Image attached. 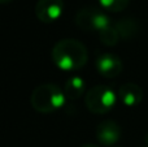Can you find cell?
Masks as SVG:
<instances>
[{"mask_svg": "<svg viewBox=\"0 0 148 147\" xmlns=\"http://www.w3.org/2000/svg\"><path fill=\"white\" fill-rule=\"evenodd\" d=\"M117 96L112 87L107 85H96L84 95V104L91 113L103 115L116 106Z\"/></svg>", "mask_w": 148, "mask_h": 147, "instance_id": "cell-3", "label": "cell"}, {"mask_svg": "<svg viewBox=\"0 0 148 147\" xmlns=\"http://www.w3.org/2000/svg\"><path fill=\"white\" fill-rule=\"evenodd\" d=\"M81 147H99L96 145H92V143H86V145H82Z\"/></svg>", "mask_w": 148, "mask_h": 147, "instance_id": "cell-13", "label": "cell"}, {"mask_svg": "<svg viewBox=\"0 0 148 147\" xmlns=\"http://www.w3.org/2000/svg\"><path fill=\"white\" fill-rule=\"evenodd\" d=\"M64 12V0H38L35 16L40 22L52 23L61 17Z\"/></svg>", "mask_w": 148, "mask_h": 147, "instance_id": "cell-5", "label": "cell"}, {"mask_svg": "<svg viewBox=\"0 0 148 147\" xmlns=\"http://www.w3.org/2000/svg\"><path fill=\"white\" fill-rule=\"evenodd\" d=\"M129 3H130V0H99L101 9L112 13H118L125 10L129 7Z\"/></svg>", "mask_w": 148, "mask_h": 147, "instance_id": "cell-12", "label": "cell"}, {"mask_svg": "<svg viewBox=\"0 0 148 147\" xmlns=\"http://www.w3.org/2000/svg\"><path fill=\"white\" fill-rule=\"evenodd\" d=\"M75 25L84 31L96 30L97 33L103 29L108 27L110 23V18L103 12V9L97 7H83L75 14Z\"/></svg>", "mask_w": 148, "mask_h": 147, "instance_id": "cell-4", "label": "cell"}, {"mask_svg": "<svg viewBox=\"0 0 148 147\" xmlns=\"http://www.w3.org/2000/svg\"><path fill=\"white\" fill-rule=\"evenodd\" d=\"M121 138V128L113 120H104L96 128V139L101 146L112 147Z\"/></svg>", "mask_w": 148, "mask_h": 147, "instance_id": "cell-7", "label": "cell"}, {"mask_svg": "<svg viewBox=\"0 0 148 147\" xmlns=\"http://www.w3.org/2000/svg\"><path fill=\"white\" fill-rule=\"evenodd\" d=\"M96 70L104 78H116L122 72V61L117 55L113 54H101L96 57Z\"/></svg>", "mask_w": 148, "mask_h": 147, "instance_id": "cell-6", "label": "cell"}, {"mask_svg": "<svg viewBox=\"0 0 148 147\" xmlns=\"http://www.w3.org/2000/svg\"><path fill=\"white\" fill-rule=\"evenodd\" d=\"M146 143L148 145V133H147V135H146Z\"/></svg>", "mask_w": 148, "mask_h": 147, "instance_id": "cell-15", "label": "cell"}, {"mask_svg": "<svg viewBox=\"0 0 148 147\" xmlns=\"http://www.w3.org/2000/svg\"><path fill=\"white\" fill-rule=\"evenodd\" d=\"M118 96L121 102L127 107H136L143 100V90L140 86L133 82L123 83L118 89Z\"/></svg>", "mask_w": 148, "mask_h": 147, "instance_id": "cell-8", "label": "cell"}, {"mask_svg": "<svg viewBox=\"0 0 148 147\" xmlns=\"http://www.w3.org/2000/svg\"><path fill=\"white\" fill-rule=\"evenodd\" d=\"M112 147H121V146H112Z\"/></svg>", "mask_w": 148, "mask_h": 147, "instance_id": "cell-16", "label": "cell"}, {"mask_svg": "<svg viewBox=\"0 0 148 147\" xmlns=\"http://www.w3.org/2000/svg\"><path fill=\"white\" fill-rule=\"evenodd\" d=\"M84 87H86V85H84L83 78L74 76V77H70L65 82L64 94L66 96V99H69V100H77L84 94Z\"/></svg>", "mask_w": 148, "mask_h": 147, "instance_id": "cell-10", "label": "cell"}, {"mask_svg": "<svg viewBox=\"0 0 148 147\" xmlns=\"http://www.w3.org/2000/svg\"><path fill=\"white\" fill-rule=\"evenodd\" d=\"M99 39L104 46L113 47L120 42L121 36H120V34H118L116 26L109 25L108 27H105V29H103L101 31H99Z\"/></svg>", "mask_w": 148, "mask_h": 147, "instance_id": "cell-11", "label": "cell"}, {"mask_svg": "<svg viewBox=\"0 0 148 147\" xmlns=\"http://www.w3.org/2000/svg\"><path fill=\"white\" fill-rule=\"evenodd\" d=\"M10 1H13V0H0L1 4H8V3H10Z\"/></svg>", "mask_w": 148, "mask_h": 147, "instance_id": "cell-14", "label": "cell"}, {"mask_svg": "<svg viewBox=\"0 0 148 147\" xmlns=\"http://www.w3.org/2000/svg\"><path fill=\"white\" fill-rule=\"evenodd\" d=\"M116 29H117L118 34H120L121 39H133L136 34L139 33L140 27H139V22L133 17H125L118 20L114 23Z\"/></svg>", "mask_w": 148, "mask_h": 147, "instance_id": "cell-9", "label": "cell"}, {"mask_svg": "<svg viewBox=\"0 0 148 147\" xmlns=\"http://www.w3.org/2000/svg\"><path fill=\"white\" fill-rule=\"evenodd\" d=\"M51 56L56 67L61 70L73 72L83 68L88 61L87 47L78 39H61L53 46Z\"/></svg>", "mask_w": 148, "mask_h": 147, "instance_id": "cell-1", "label": "cell"}, {"mask_svg": "<svg viewBox=\"0 0 148 147\" xmlns=\"http://www.w3.org/2000/svg\"><path fill=\"white\" fill-rule=\"evenodd\" d=\"M65 94L55 83H43L34 89L30 96V104L39 113H51L61 108L65 103Z\"/></svg>", "mask_w": 148, "mask_h": 147, "instance_id": "cell-2", "label": "cell"}]
</instances>
